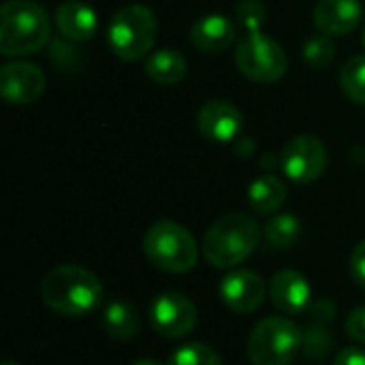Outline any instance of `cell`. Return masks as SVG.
I'll list each match as a JSON object with an SVG mask.
<instances>
[{"label": "cell", "mask_w": 365, "mask_h": 365, "mask_svg": "<svg viewBox=\"0 0 365 365\" xmlns=\"http://www.w3.org/2000/svg\"><path fill=\"white\" fill-rule=\"evenodd\" d=\"M344 331L349 334L351 340L365 344V306H359L349 312L344 321Z\"/></svg>", "instance_id": "484cf974"}, {"label": "cell", "mask_w": 365, "mask_h": 365, "mask_svg": "<svg viewBox=\"0 0 365 365\" xmlns=\"http://www.w3.org/2000/svg\"><path fill=\"white\" fill-rule=\"evenodd\" d=\"M56 26L64 38L73 43H83L94 36L98 19L90 4L79 0H66L56 9Z\"/></svg>", "instance_id": "e0dca14e"}, {"label": "cell", "mask_w": 365, "mask_h": 365, "mask_svg": "<svg viewBox=\"0 0 365 365\" xmlns=\"http://www.w3.org/2000/svg\"><path fill=\"white\" fill-rule=\"evenodd\" d=\"M145 73L152 81L160 83V86H173L180 83L186 73H188V64L186 58L178 51V49H158L154 51L148 62H145Z\"/></svg>", "instance_id": "ac0fdd59"}, {"label": "cell", "mask_w": 365, "mask_h": 365, "mask_svg": "<svg viewBox=\"0 0 365 365\" xmlns=\"http://www.w3.org/2000/svg\"><path fill=\"white\" fill-rule=\"evenodd\" d=\"M287 201V186L276 175H263L255 180L248 188V203L257 214H274Z\"/></svg>", "instance_id": "d6986e66"}, {"label": "cell", "mask_w": 365, "mask_h": 365, "mask_svg": "<svg viewBox=\"0 0 365 365\" xmlns=\"http://www.w3.org/2000/svg\"><path fill=\"white\" fill-rule=\"evenodd\" d=\"M143 255L160 272L186 274L197 265L199 248L186 227L173 220H158L143 237Z\"/></svg>", "instance_id": "277c9868"}, {"label": "cell", "mask_w": 365, "mask_h": 365, "mask_svg": "<svg viewBox=\"0 0 365 365\" xmlns=\"http://www.w3.org/2000/svg\"><path fill=\"white\" fill-rule=\"evenodd\" d=\"M235 24L220 13H210L199 17L190 28V41L199 51L220 53L229 49L235 41Z\"/></svg>", "instance_id": "2e32d148"}, {"label": "cell", "mask_w": 365, "mask_h": 365, "mask_svg": "<svg viewBox=\"0 0 365 365\" xmlns=\"http://www.w3.org/2000/svg\"><path fill=\"white\" fill-rule=\"evenodd\" d=\"M235 64L244 77L257 83H274L287 73V53L267 34L246 32L235 49Z\"/></svg>", "instance_id": "52a82bcc"}, {"label": "cell", "mask_w": 365, "mask_h": 365, "mask_svg": "<svg viewBox=\"0 0 365 365\" xmlns=\"http://www.w3.org/2000/svg\"><path fill=\"white\" fill-rule=\"evenodd\" d=\"M167 365H222L216 349L203 342H190L173 351Z\"/></svg>", "instance_id": "603a6c76"}, {"label": "cell", "mask_w": 365, "mask_h": 365, "mask_svg": "<svg viewBox=\"0 0 365 365\" xmlns=\"http://www.w3.org/2000/svg\"><path fill=\"white\" fill-rule=\"evenodd\" d=\"M261 229L257 220L242 212L218 218L203 237V255L210 265L231 269L244 263L259 246Z\"/></svg>", "instance_id": "3957f363"}, {"label": "cell", "mask_w": 365, "mask_h": 365, "mask_svg": "<svg viewBox=\"0 0 365 365\" xmlns=\"http://www.w3.org/2000/svg\"><path fill=\"white\" fill-rule=\"evenodd\" d=\"M334 365H365V351L361 349H344L334 359Z\"/></svg>", "instance_id": "83f0119b"}, {"label": "cell", "mask_w": 365, "mask_h": 365, "mask_svg": "<svg viewBox=\"0 0 365 365\" xmlns=\"http://www.w3.org/2000/svg\"><path fill=\"white\" fill-rule=\"evenodd\" d=\"M299 233L302 225L293 214H278L265 225V237L276 248H291L299 240Z\"/></svg>", "instance_id": "7402d4cb"}, {"label": "cell", "mask_w": 365, "mask_h": 365, "mask_svg": "<svg viewBox=\"0 0 365 365\" xmlns=\"http://www.w3.org/2000/svg\"><path fill=\"white\" fill-rule=\"evenodd\" d=\"M302 349V327L284 317L263 319L248 338V359L252 365H291Z\"/></svg>", "instance_id": "5b68a950"}, {"label": "cell", "mask_w": 365, "mask_h": 365, "mask_svg": "<svg viewBox=\"0 0 365 365\" xmlns=\"http://www.w3.org/2000/svg\"><path fill=\"white\" fill-rule=\"evenodd\" d=\"M269 297L274 306L289 317L304 314L312 306L310 282L297 269H280L274 274L269 282Z\"/></svg>", "instance_id": "7c38bea8"}, {"label": "cell", "mask_w": 365, "mask_h": 365, "mask_svg": "<svg viewBox=\"0 0 365 365\" xmlns=\"http://www.w3.org/2000/svg\"><path fill=\"white\" fill-rule=\"evenodd\" d=\"M103 329L113 340H130L139 331V317L137 310L124 302L113 299L103 310Z\"/></svg>", "instance_id": "ffe728a7"}, {"label": "cell", "mask_w": 365, "mask_h": 365, "mask_svg": "<svg viewBox=\"0 0 365 365\" xmlns=\"http://www.w3.org/2000/svg\"><path fill=\"white\" fill-rule=\"evenodd\" d=\"M361 41H364V47H365V26H364V30H361Z\"/></svg>", "instance_id": "f546056e"}, {"label": "cell", "mask_w": 365, "mask_h": 365, "mask_svg": "<svg viewBox=\"0 0 365 365\" xmlns=\"http://www.w3.org/2000/svg\"><path fill=\"white\" fill-rule=\"evenodd\" d=\"M336 58V45L331 41L329 34H317L312 38L306 41L304 45V60L308 66L321 71V68H327Z\"/></svg>", "instance_id": "cb8c5ba5"}, {"label": "cell", "mask_w": 365, "mask_h": 365, "mask_svg": "<svg viewBox=\"0 0 365 365\" xmlns=\"http://www.w3.org/2000/svg\"><path fill=\"white\" fill-rule=\"evenodd\" d=\"M280 165L295 184L317 182L327 169V148L314 135H297L284 145Z\"/></svg>", "instance_id": "ba28073f"}, {"label": "cell", "mask_w": 365, "mask_h": 365, "mask_svg": "<svg viewBox=\"0 0 365 365\" xmlns=\"http://www.w3.org/2000/svg\"><path fill=\"white\" fill-rule=\"evenodd\" d=\"M197 319L199 314L195 304L186 295L175 291L158 295L150 306V323L154 331L163 338L178 340L192 334V329L197 327Z\"/></svg>", "instance_id": "9c48e42d"}, {"label": "cell", "mask_w": 365, "mask_h": 365, "mask_svg": "<svg viewBox=\"0 0 365 365\" xmlns=\"http://www.w3.org/2000/svg\"><path fill=\"white\" fill-rule=\"evenodd\" d=\"M45 306L62 317H86L103 304V284L86 267L58 265L41 282Z\"/></svg>", "instance_id": "6da1fadb"}, {"label": "cell", "mask_w": 365, "mask_h": 365, "mask_svg": "<svg viewBox=\"0 0 365 365\" xmlns=\"http://www.w3.org/2000/svg\"><path fill=\"white\" fill-rule=\"evenodd\" d=\"M310 321L302 329L304 331V349L302 353L310 359H321L325 357L331 346H334V336H331V321H334V306L327 299H321L308 308Z\"/></svg>", "instance_id": "9a60e30c"}, {"label": "cell", "mask_w": 365, "mask_h": 365, "mask_svg": "<svg viewBox=\"0 0 365 365\" xmlns=\"http://www.w3.org/2000/svg\"><path fill=\"white\" fill-rule=\"evenodd\" d=\"M351 274H353L355 282L365 289V240L355 246V250L351 255Z\"/></svg>", "instance_id": "4316f807"}, {"label": "cell", "mask_w": 365, "mask_h": 365, "mask_svg": "<svg viewBox=\"0 0 365 365\" xmlns=\"http://www.w3.org/2000/svg\"><path fill=\"white\" fill-rule=\"evenodd\" d=\"M265 282L257 272L235 269L220 280L218 295L222 304L235 314H252L263 306L265 299Z\"/></svg>", "instance_id": "8fae6325"}, {"label": "cell", "mask_w": 365, "mask_h": 365, "mask_svg": "<svg viewBox=\"0 0 365 365\" xmlns=\"http://www.w3.org/2000/svg\"><path fill=\"white\" fill-rule=\"evenodd\" d=\"M45 73L30 62H9L0 68V94L9 105H30L45 92Z\"/></svg>", "instance_id": "30bf717a"}, {"label": "cell", "mask_w": 365, "mask_h": 365, "mask_svg": "<svg viewBox=\"0 0 365 365\" xmlns=\"http://www.w3.org/2000/svg\"><path fill=\"white\" fill-rule=\"evenodd\" d=\"M364 17L361 0H319L314 9V24L323 34H351Z\"/></svg>", "instance_id": "5bb4252c"}, {"label": "cell", "mask_w": 365, "mask_h": 365, "mask_svg": "<svg viewBox=\"0 0 365 365\" xmlns=\"http://www.w3.org/2000/svg\"><path fill=\"white\" fill-rule=\"evenodd\" d=\"M4 365H17V364H13V361H6V364Z\"/></svg>", "instance_id": "4dcf8cb0"}, {"label": "cell", "mask_w": 365, "mask_h": 365, "mask_svg": "<svg viewBox=\"0 0 365 365\" xmlns=\"http://www.w3.org/2000/svg\"><path fill=\"white\" fill-rule=\"evenodd\" d=\"M342 92L357 105H365V53L349 58L340 71Z\"/></svg>", "instance_id": "44dd1931"}, {"label": "cell", "mask_w": 365, "mask_h": 365, "mask_svg": "<svg viewBox=\"0 0 365 365\" xmlns=\"http://www.w3.org/2000/svg\"><path fill=\"white\" fill-rule=\"evenodd\" d=\"M199 133L216 143H229L242 133V113L229 101H207L197 113Z\"/></svg>", "instance_id": "4fadbf2b"}, {"label": "cell", "mask_w": 365, "mask_h": 365, "mask_svg": "<svg viewBox=\"0 0 365 365\" xmlns=\"http://www.w3.org/2000/svg\"><path fill=\"white\" fill-rule=\"evenodd\" d=\"M0 53L6 58L30 56L51 36L47 11L32 0H6L0 11Z\"/></svg>", "instance_id": "7a4b0ae2"}, {"label": "cell", "mask_w": 365, "mask_h": 365, "mask_svg": "<svg viewBox=\"0 0 365 365\" xmlns=\"http://www.w3.org/2000/svg\"><path fill=\"white\" fill-rule=\"evenodd\" d=\"M133 365H160L156 359H139V361H135Z\"/></svg>", "instance_id": "f1b7e54d"}, {"label": "cell", "mask_w": 365, "mask_h": 365, "mask_svg": "<svg viewBox=\"0 0 365 365\" xmlns=\"http://www.w3.org/2000/svg\"><path fill=\"white\" fill-rule=\"evenodd\" d=\"M107 41L111 51L126 62L141 60L154 47L156 17L143 4H126L113 13L107 26Z\"/></svg>", "instance_id": "8992f818"}, {"label": "cell", "mask_w": 365, "mask_h": 365, "mask_svg": "<svg viewBox=\"0 0 365 365\" xmlns=\"http://www.w3.org/2000/svg\"><path fill=\"white\" fill-rule=\"evenodd\" d=\"M235 15H237L240 26L246 32H259L267 17V11H265L263 2H259V0H242L235 9Z\"/></svg>", "instance_id": "d4e9b609"}]
</instances>
